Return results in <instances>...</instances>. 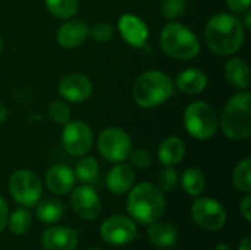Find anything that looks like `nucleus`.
Masks as SVG:
<instances>
[{"mask_svg": "<svg viewBox=\"0 0 251 250\" xmlns=\"http://www.w3.org/2000/svg\"><path fill=\"white\" fill-rule=\"evenodd\" d=\"M246 38V28L241 21L231 13H216L213 15L206 28L204 40L207 47L219 56H231L237 53Z\"/></svg>", "mask_w": 251, "mask_h": 250, "instance_id": "obj_1", "label": "nucleus"}, {"mask_svg": "<svg viewBox=\"0 0 251 250\" xmlns=\"http://www.w3.org/2000/svg\"><path fill=\"white\" fill-rule=\"evenodd\" d=\"M166 208V200L162 190L151 183H141L135 187H131L126 209L131 218L140 224H153L163 214Z\"/></svg>", "mask_w": 251, "mask_h": 250, "instance_id": "obj_2", "label": "nucleus"}, {"mask_svg": "<svg viewBox=\"0 0 251 250\" xmlns=\"http://www.w3.org/2000/svg\"><path fill=\"white\" fill-rule=\"evenodd\" d=\"M251 94L244 90L229 97L225 103L219 125L224 134L232 140H246L251 134Z\"/></svg>", "mask_w": 251, "mask_h": 250, "instance_id": "obj_3", "label": "nucleus"}, {"mask_svg": "<svg viewBox=\"0 0 251 250\" xmlns=\"http://www.w3.org/2000/svg\"><path fill=\"white\" fill-rule=\"evenodd\" d=\"M174 87L169 75L151 69L137 78L132 87V99L140 108L153 109L174 96Z\"/></svg>", "mask_w": 251, "mask_h": 250, "instance_id": "obj_4", "label": "nucleus"}, {"mask_svg": "<svg viewBox=\"0 0 251 250\" xmlns=\"http://www.w3.org/2000/svg\"><path fill=\"white\" fill-rule=\"evenodd\" d=\"M160 47L172 59L190 60L200 53L199 37L179 22H169L160 34Z\"/></svg>", "mask_w": 251, "mask_h": 250, "instance_id": "obj_5", "label": "nucleus"}, {"mask_svg": "<svg viewBox=\"0 0 251 250\" xmlns=\"http://www.w3.org/2000/svg\"><path fill=\"white\" fill-rule=\"evenodd\" d=\"M184 125L190 136L197 140L213 137L219 128V116L212 105L197 100L187 106L184 112Z\"/></svg>", "mask_w": 251, "mask_h": 250, "instance_id": "obj_6", "label": "nucleus"}, {"mask_svg": "<svg viewBox=\"0 0 251 250\" xmlns=\"http://www.w3.org/2000/svg\"><path fill=\"white\" fill-rule=\"evenodd\" d=\"M97 150L107 162L119 164L128 159L132 150V140L125 130L119 127H109L100 133Z\"/></svg>", "mask_w": 251, "mask_h": 250, "instance_id": "obj_7", "label": "nucleus"}, {"mask_svg": "<svg viewBox=\"0 0 251 250\" xmlns=\"http://www.w3.org/2000/svg\"><path fill=\"white\" fill-rule=\"evenodd\" d=\"M9 192L15 202L24 208H32L38 203L43 186L37 174L28 169H18L9 178Z\"/></svg>", "mask_w": 251, "mask_h": 250, "instance_id": "obj_8", "label": "nucleus"}, {"mask_svg": "<svg viewBox=\"0 0 251 250\" xmlns=\"http://www.w3.org/2000/svg\"><path fill=\"white\" fill-rule=\"evenodd\" d=\"M191 217L197 225L209 231H218L226 222L225 208L212 197L197 199L191 208Z\"/></svg>", "mask_w": 251, "mask_h": 250, "instance_id": "obj_9", "label": "nucleus"}, {"mask_svg": "<svg viewBox=\"0 0 251 250\" xmlns=\"http://www.w3.org/2000/svg\"><path fill=\"white\" fill-rule=\"evenodd\" d=\"M63 149L72 156H84L93 146V131L82 121H69L62 131Z\"/></svg>", "mask_w": 251, "mask_h": 250, "instance_id": "obj_10", "label": "nucleus"}, {"mask_svg": "<svg viewBox=\"0 0 251 250\" xmlns=\"http://www.w3.org/2000/svg\"><path fill=\"white\" fill-rule=\"evenodd\" d=\"M100 236L110 246H125L137 237V227L132 220L122 215H113L101 224Z\"/></svg>", "mask_w": 251, "mask_h": 250, "instance_id": "obj_11", "label": "nucleus"}, {"mask_svg": "<svg viewBox=\"0 0 251 250\" xmlns=\"http://www.w3.org/2000/svg\"><path fill=\"white\" fill-rule=\"evenodd\" d=\"M71 206L74 212L87 221L96 220L101 211V202L97 192L90 186H79L72 192Z\"/></svg>", "mask_w": 251, "mask_h": 250, "instance_id": "obj_12", "label": "nucleus"}, {"mask_svg": "<svg viewBox=\"0 0 251 250\" xmlns=\"http://www.w3.org/2000/svg\"><path fill=\"white\" fill-rule=\"evenodd\" d=\"M57 90L65 100L72 103H81L90 99L93 93V83L87 75L72 72L60 80Z\"/></svg>", "mask_w": 251, "mask_h": 250, "instance_id": "obj_13", "label": "nucleus"}, {"mask_svg": "<svg viewBox=\"0 0 251 250\" xmlns=\"http://www.w3.org/2000/svg\"><path fill=\"white\" fill-rule=\"evenodd\" d=\"M118 29L122 38L132 47L143 49L149 40V28L146 22L135 15H122L118 21Z\"/></svg>", "mask_w": 251, "mask_h": 250, "instance_id": "obj_14", "label": "nucleus"}, {"mask_svg": "<svg viewBox=\"0 0 251 250\" xmlns=\"http://www.w3.org/2000/svg\"><path fill=\"white\" fill-rule=\"evenodd\" d=\"M41 242L46 250H75L78 246V236L69 227L56 225L43 233Z\"/></svg>", "mask_w": 251, "mask_h": 250, "instance_id": "obj_15", "label": "nucleus"}, {"mask_svg": "<svg viewBox=\"0 0 251 250\" xmlns=\"http://www.w3.org/2000/svg\"><path fill=\"white\" fill-rule=\"evenodd\" d=\"M88 37V25L82 19H68L57 31V43L63 49H75Z\"/></svg>", "mask_w": 251, "mask_h": 250, "instance_id": "obj_16", "label": "nucleus"}, {"mask_svg": "<svg viewBox=\"0 0 251 250\" xmlns=\"http://www.w3.org/2000/svg\"><path fill=\"white\" fill-rule=\"evenodd\" d=\"M46 186L54 194H66L75 186V174L74 169L68 165L57 164L53 165L46 172Z\"/></svg>", "mask_w": 251, "mask_h": 250, "instance_id": "obj_17", "label": "nucleus"}, {"mask_svg": "<svg viewBox=\"0 0 251 250\" xmlns=\"http://www.w3.org/2000/svg\"><path fill=\"white\" fill-rule=\"evenodd\" d=\"M134 181H135L134 169L129 165L121 162L113 168H110L106 175V187L109 192L115 194H124L128 190H131Z\"/></svg>", "mask_w": 251, "mask_h": 250, "instance_id": "obj_18", "label": "nucleus"}, {"mask_svg": "<svg viewBox=\"0 0 251 250\" xmlns=\"http://www.w3.org/2000/svg\"><path fill=\"white\" fill-rule=\"evenodd\" d=\"M174 85L185 94H199L207 87V75L197 68H188L176 77Z\"/></svg>", "mask_w": 251, "mask_h": 250, "instance_id": "obj_19", "label": "nucleus"}, {"mask_svg": "<svg viewBox=\"0 0 251 250\" xmlns=\"http://www.w3.org/2000/svg\"><path fill=\"white\" fill-rule=\"evenodd\" d=\"M224 75H225L226 81L235 88L246 90L249 87L250 68H249V63L241 57L229 59L224 66Z\"/></svg>", "mask_w": 251, "mask_h": 250, "instance_id": "obj_20", "label": "nucleus"}, {"mask_svg": "<svg viewBox=\"0 0 251 250\" xmlns=\"http://www.w3.org/2000/svg\"><path fill=\"white\" fill-rule=\"evenodd\" d=\"M159 161L165 167H174L179 164L185 156V143L179 137H166L157 149Z\"/></svg>", "mask_w": 251, "mask_h": 250, "instance_id": "obj_21", "label": "nucleus"}, {"mask_svg": "<svg viewBox=\"0 0 251 250\" xmlns=\"http://www.w3.org/2000/svg\"><path fill=\"white\" fill-rule=\"evenodd\" d=\"M149 240L157 248H171L178 240V231L175 227L162 222H153L147 231Z\"/></svg>", "mask_w": 251, "mask_h": 250, "instance_id": "obj_22", "label": "nucleus"}, {"mask_svg": "<svg viewBox=\"0 0 251 250\" xmlns=\"http://www.w3.org/2000/svg\"><path fill=\"white\" fill-rule=\"evenodd\" d=\"M35 214L38 220H41L43 222L53 224V222H57L63 217L65 208L62 202H59L57 199H46L37 206Z\"/></svg>", "mask_w": 251, "mask_h": 250, "instance_id": "obj_23", "label": "nucleus"}, {"mask_svg": "<svg viewBox=\"0 0 251 250\" xmlns=\"http://www.w3.org/2000/svg\"><path fill=\"white\" fill-rule=\"evenodd\" d=\"M181 184H182V189L185 190L187 194H190V196H199L204 190L206 180H204V175H203V172L200 169H197V168H188L182 174Z\"/></svg>", "mask_w": 251, "mask_h": 250, "instance_id": "obj_24", "label": "nucleus"}, {"mask_svg": "<svg viewBox=\"0 0 251 250\" xmlns=\"http://www.w3.org/2000/svg\"><path fill=\"white\" fill-rule=\"evenodd\" d=\"M74 174L84 184L93 183L97 178V175H99V164H97V161L93 156H85L84 155L76 162Z\"/></svg>", "mask_w": 251, "mask_h": 250, "instance_id": "obj_25", "label": "nucleus"}, {"mask_svg": "<svg viewBox=\"0 0 251 250\" xmlns=\"http://www.w3.org/2000/svg\"><path fill=\"white\" fill-rule=\"evenodd\" d=\"M232 183L237 190L243 193H250L251 190V159H243L232 172Z\"/></svg>", "mask_w": 251, "mask_h": 250, "instance_id": "obj_26", "label": "nucleus"}, {"mask_svg": "<svg viewBox=\"0 0 251 250\" xmlns=\"http://www.w3.org/2000/svg\"><path fill=\"white\" fill-rule=\"evenodd\" d=\"M49 12L59 19L72 18L79 9V0H46Z\"/></svg>", "mask_w": 251, "mask_h": 250, "instance_id": "obj_27", "label": "nucleus"}, {"mask_svg": "<svg viewBox=\"0 0 251 250\" xmlns=\"http://www.w3.org/2000/svg\"><path fill=\"white\" fill-rule=\"evenodd\" d=\"M7 224H9V228L13 234L16 236H22L25 234L29 228H31V224H32V218H31V214L24 209V208H19V209H15L9 218H7Z\"/></svg>", "mask_w": 251, "mask_h": 250, "instance_id": "obj_28", "label": "nucleus"}, {"mask_svg": "<svg viewBox=\"0 0 251 250\" xmlns=\"http://www.w3.org/2000/svg\"><path fill=\"white\" fill-rule=\"evenodd\" d=\"M49 116L53 122L65 125L71 121V108L63 100H56L49 106Z\"/></svg>", "mask_w": 251, "mask_h": 250, "instance_id": "obj_29", "label": "nucleus"}, {"mask_svg": "<svg viewBox=\"0 0 251 250\" xmlns=\"http://www.w3.org/2000/svg\"><path fill=\"white\" fill-rule=\"evenodd\" d=\"M88 35L99 43H107L113 38L115 29L109 22H96L88 27Z\"/></svg>", "mask_w": 251, "mask_h": 250, "instance_id": "obj_30", "label": "nucleus"}, {"mask_svg": "<svg viewBox=\"0 0 251 250\" xmlns=\"http://www.w3.org/2000/svg\"><path fill=\"white\" fill-rule=\"evenodd\" d=\"M185 7H187V0H162L160 1L162 15L169 21L179 18L185 12Z\"/></svg>", "mask_w": 251, "mask_h": 250, "instance_id": "obj_31", "label": "nucleus"}, {"mask_svg": "<svg viewBox=\"0 0 251 250\" xmlns=\"http://www.w3.org/2000/svg\"><path fill=\"white\" fill-rule=\"evenodd\" d=\"M157 183H159V189L162 192L169 193V192L175 190V187L178 184V174H176V171L172 167H166L163 171H160Z\"/></svg>", "mask_w": 251, "mask_h": 250, "instance_id": "obj_32", "label": "nucleus"}, {"mask_svg": "<svg viewBox=\"0 0 251 250\" xmlns=\"http://www.w3.org/2000/svg\"><path fill=\"white\" fill-rule=\"evenodd\" d=\"M129 161H131V165L135 167V168H140V169H144V168H149L150 164H151V155L149 150L146 149H132L131 153H129Z\"/></svg>", "mask_w": 251, "mask_h": 250, "instance_id": "obj_33", "label": "nucleus"}, {"mask_svg": "<svg viewBox=\"0 0 251 250\" xmlns=\"http://www.w3.org/2000/svg\"><path fill=\"white\" fill-rule=\"evenodd\" d=\"M225 1H226V6L232 12H237V13L249 10L251 4V0H225Z\"/></svg>", "mask_w": 251, "mask_h": 250, "instance_id": "obj_34", "label": "nucleus"}, {"mask_svg": "<svg viewBox=\"0 0 251 250\" xmlns=\"http://www.w3.org/2000/svg\"><path fill=\"white\" fill-rule=\"evenodd\" d=\"M240 212H241V215H243V218L247 221V222H250L251 221V196L247 193V196L241 200V203H240Z\"/></svg>", "mask_w": 251, "mask_h": 250, "instance_id": "obj_35", "label": "nucleus"}, {"mask_svg": "<svg viewBox=\"0 0 251 250\" xmlns=\"http://www.w3.org/2000/svg\"><path fill=\"white\" fill-rule=\"evenodd\" d=\"M7 218H9V208H7V203L4 202V199L0 196V233L7 225Z\"/></svg>", "mask_w": 251, "mask_h": 250, "instance_id": "obj_36", "label": "nucleus"}, {"mask_svg": "<svg viewBox=\"0 0 251 250\" xmlns=\"http://www.w3.org/2000/svg\"><path fill=\"white\" fill-rule=\"evenodd\" d=\"M238 250H251V237H244L238 246Z\"/></svg>", "mask_w": 251, "mask_h": 250, "instance_id": "obj_37", "label": "nucleus"}, {"mask_svg": "<svg viewBox=\"0 0 251 250\" xmlns=\"http://www.w3.org/2000/svg\"><path fill=\"white\" fill-rule=\"evenodd\" d=\"M241 24H243V27H244V28L250 29V28H251V13H250V10H246V12H244V22H241Z\"/></svg>", "mask_w": 251, "mask_h": 250, "instance_id": "obj_38", "label": "nucleus"}, {"mask_svg": "<svg viewBox=\"0 0 251 250\" xmlns=\"http://www.w3.org/2000/svg\"><path fill=\"white\" fill-rule=\"evenodd\" d=\"M7 118V109L3 103H0V124H3Z\"/></svg>", "mask_w": 251, "mask_h": 250, "instance_id": "obj_39", "label": "nucleus"}, {"mask_svg": "<svg viewBox=\"0 0 251 250\" xmlns=\"http://www.w3.org/2000/svg\"><path fill=\"white\" fill-rule=\"evenodd\" d=\"M213 250H231V249H229L226 245H218V246H216Z\"/></svg>", "mask_w": 251, "mask_h": 250, "instance_id": "obj_40", "label": "nucleus"}, {"mask_svg": "<svg viewBox=\"0 0 251 250\" xmlns=\"http://www.w3.org/2000/svg\"><path fill=\"white\" fill-rule=\"evenodd\" d=\"M3 44H4V43H3V38H1V35H0V52L3 50Z\"/></svg>", "mask_w": 251, "mask_h": 250, "instance_id": "obj_41", "label": "nucleus"}, {"mask_svg": "<svg viewBox=\"0 0 251 250\" xmlns=\"http://www.w3.org/2000/svg\"><path fill=\"white\" fill-rule=\"evenodd\" d=\"M88 250H101V249H88Z\"/></svg>", "mask_w": 251, "mask_h": 250, "instance_id": "obj_42", "label": "nucleus"}]
</instances>
